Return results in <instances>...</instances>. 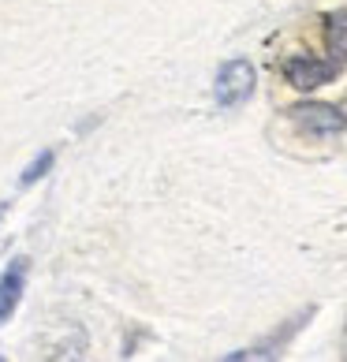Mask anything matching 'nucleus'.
I'll return each mask as SVG.
<instances>
[{
	"mask_svg": "<svg viewBox=\"0 0 347 362\" xmlns=\"http://www.w3.org/2000/svg\"><path fill=\"white\" fill-rule=\"evenodd\" d=\"M250 93H254V68L247 60H228L217 75V101L232 109V105H243Z\"/></svg>",
	"mask_w": 347,
	"mask_h": 362,
	"instance_id": "nucleus-1",
	"label": "nucleus"
},
{
	"mask_svg": "<svg viewBox=\"0 0 347 362\" xmlns=\"http://www.w3.org/2000/svg\"><path fill=\"white\" fill-rule=\"evenodd\" d=\"M336 71H340V68H336L332 60H317V57H291V60H284V78H288L291 86H299V90L322 86V83H329Z\"/></svg>",
	"mask_w": 347,
	"mask_h": 362,
	"instance_id": "nucleus-2",
	"label": "nucleus"
},
{
	"mask_svg": "<svg viewBox=\"0 0 347 362\" xmlns=\"http://www.w3.org/2000/svg\"><path fill=\"white\" fill-rule=\"evenodd\" d=\"M291 119L310 135H336L347 127V116L332 105H299V109H291Z\"/></svg>",
	"mask_w": 347,
	"mask_h": 362,
	"instance_id": "nucleus-3",
	"label": "nucleus"
},
{
	"mask_svg": "<svg viewBox=\"0 0 347 362\" xmlns=\"http://www.w3.org/2000/svg\"><path fill=\"white\" fill-rule=\"evenodd\" d=\"M325 42L332 52V64L343 68V60H347V11H336V16L325 19Z\"/></svg>",
	"mask_w": 347,
	"mask_h": 362,
	"instance_id": "nucleus-4",
	"label": "nucleus"
},
{
	"mask_svg": "<svg viewBox=\"0 0 347 362\" xmlns=\"http://www.w3.org/2000/svg\"><path fill=\"white\" fill-rule=\"evenodd\" d=\"M19 291H23V265H11L8 276L0 280V321H4L19 303Z\"/></svg>",
	"mask_w": 347,
	"mask_h": 362,
	"instance_id": "nucleus-5",
	"label": "nucleus"
}]
</instances>
